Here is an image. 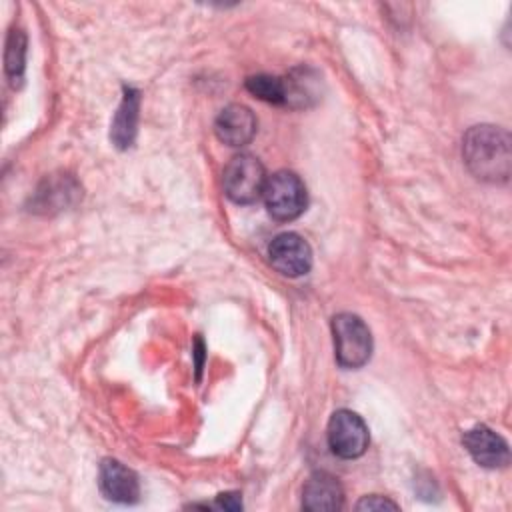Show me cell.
<instances>
[{"label":"cell","mask_w":512,"mask_h":512,"mask_svg":"<svg viewBox=\"0 0 512 512\" xmlns=\"http://www.w3.org/2000/svg\"><path fill=\"white\" fill-rule=\"evenodd\" d=\"M138 110H140V92L132 86H124L122 102L110 126V140L116 148L126 150L134 144L136 130H138Z\"/></svg>","instance_id":"11"},{"label":"cell","mask_w":512,"mask_h":512,"mask_svg":"<svg viewBox=\"0 0 512 512\" xmlns=\"http://www.w3.org/2000/svg\"><path fill=\"white\" fill-rule=\"evenodd\" d=\"M270 264L288 278H298L306 274L312 266V248L296 232L278 234L268 246Z\"/></svg>","instance_id":"6"},{"label":"cell","mask_w":512,"mask_h":512,"mask_svg":"<svg viewBox=\"0 0 512 512\" xmlns=\"http://www.w3.org/2000/svg\"><path fill=\"white\" fill-rule=\"evenodd\" d=\"M344 506V490L328 472H314L302 488V508L310 512H332Z\"/></svg>","instance_id":"10"},{"label":"cell","mask_w":512,"mask_h":512,"mask_svg":"<svg viewBox=\"0 0 512 512\" xmlns=\"http://www.w3.org/2000/svg\"><path fill=\"white\" fill-rule=\"evenodd\" d=\"M334 356L342 368H360L372 356V334L364 320L352 312L332 318Z\"/></svg>","instance_id":"2"},{"label":"cell","mask_w":512,"mask_h":512,"mask_svg":"<svg viewBox=\"0 0 512 512\" xmlns=\"http://www.w3.org/2000/svg\"><path fill=\"white\" fill-rule=\"evenodd\" d=\"M6 74L10 78V84L16 88L22 82L24 76V62H26V36L22 30H12L6 42Z\"/></svg>","instance_id":"14"},{"label":"cell","mask_w":512,"mask_h":512,"mask_svg":"<svg viewBox=\"0 0 512 512\" xmlns=\"http://www.w3.org/2000/svg\"><path fill=\"white\" fill-rule=\"evenodd\" d=\"M214 132L220 142L232 148L246 146L256 134V116L244 104H230L220 110L214 122Z\"/></svg>","instance_id":"9"},{"label":"cell","mask_w":512,"mask_h":512,"mask_svg":"<svg viewBox=\"0 0 512 512\" xmlns=\"http://www.w3.org/2000/svg\"><path fill=\"white\" fill-rule=\"evenodd\" d=\"M262 198L268 214L278 222L296 220L308 204V192L302 178L290 170H278L268 176Z\"/></svg>","instance_id":"3"},{"label":"cell","mask_w":512,"mask_h":512,"mask_svg":"<svg viewBox=\"0 0 512 512\" xmlns=\"http://www.w3.org/2000/svg\"><path fill=\"white\" fill-rule=\"evenodd\" d=\"M284 82V104L292 108L312 106L320 98V78L312 68H294Z\"/></svg>","instance_id":"12"},{"label":"cell","mask_w":512,"mask_h":512,"mask_svg":"<svg viewBox=\"0 0 512 512\" xmlns=\"http://www.w3.org/2000/svg\"><path fill=\"white\" fill-rule=\"evenodd\" d=\"M358 510H398V504L392 502L390 498L386 496H378V494H370V496H364L358 504H356Z\"/></svg>","instance_id":"16"},{"label":"cell","mask_w":512,"mask_h":512,"mask_svg":"<svg viewBox=\"0 0 512 512\" xmlns=\"http://www.w3.org/2000/svg\"><path fill=\"white\" fill-rule=\"evenodd\" d=\"M78 194V186L72 178H46L40 190L36 192V210H60L62 206H68L74 196Z\"/></svg>","instance_id":"13"},{"label":"cell","mask_w":512,"mask_h":512,"mask_svg":"<svg viewBox=\"0 0 512 512\" xmlns=\"http://www.w3.org/2000/svg\"><path fill=\"white\" fill-rule=\"evenodd\" d=\"M266 170L262 162L252 154L234 156L222 174V186L226 196L236 204L256 202L266 186Z\"/></svg>","instance_id":"4"},{"label":"cell","mask_w":512,"mask_h":512,"mask_svg":"<svg viewBox=\"0 0 512 512\" xmlns=\"http://www.w3.org/2000/svg\"><path fill=\"white\" fill-rule=\"evenodd\" d=\"M98 486L104 498L116 504H134L140 498L138 476L114 458H104L100 462Z\"/></svg>","instance_id":"7"},{"label":"cell","mask_w":512,"mask_h":512,"mask_svg":"<svg viewBox=\"0 0 512 512\" xmlns=\"http://www.w3.org/2000/svg\"><path fill=\"white\" fill-rule=\"evenodd\" d=\"M462 444L474 458V462L484 468H504L510 460L506 440L484 424L466 430L462 436Z\"/></svg>","instance_id":"8"},{"label":"cell","mask_w":512,"mask_h":512,"mask_svg":"<svg viewBox=\"0 0 512 512\" xmlns=\"http://www.w3.org/2000/svg\"><path fill=\"white\" fill-rule=\"evenodd\" d=\"M328 446L330 450L344 458L352 460L366 452L370 444V434L366 422L352 410H336L328 420Z\"/></svg>","instance_id":"5"},{"label":"cell","mask_w":512,"mask_h":512,"mask_svg":"<svg viewBox=\"0 0 512 512\" xmlns=\"http://www.w3.org/2000/svg\"><path fill=\"white\" fill-rule=\"evenodd\" d=\"M462 158L466 168L484 182L502 184L510 178V134L492 124L472 126L462 140Z\"/></svg>","instance_id":"1"},{"label":"cell","mask_w":512,"mask_h":512,"mask_svg":"<svg viewBox=\"0 0 512 512\" xmlns=\"http://www.w3.org/2000/svg\"><path fill=\"white\" fill-rule=\"evenodd\" d=\"M246 90L268 104H284V82L278 76L256 74L246 78Z\"/></svg>","instance_id":"15"},{"label":"cell","mask_w":512,"mask_h":512,"mask_svg":"<svg viewBox=\"0 0 512 512\" xmlns=\"http://www.w3.org/2000/svg\"><path fill=\"white\" fill-rule=\"evenodd\" d=\"M214 506H216V508H224V510H240V508H242L240 492H224V494H218Z\"/></svg>","instance_id":"17"}]
</instances>
